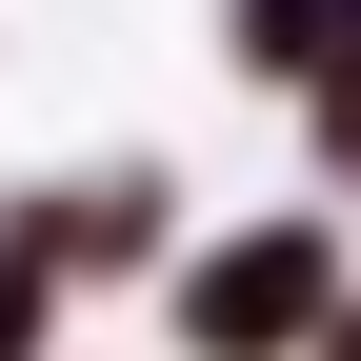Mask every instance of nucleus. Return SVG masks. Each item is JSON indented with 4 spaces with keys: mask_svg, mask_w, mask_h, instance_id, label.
I'll return each mask as SVG.
<instances>
[{
    "mask_svg": "<svg viewBox=\"0 0 361 361\" xmlns=\"http://www.w3.org/2000/svg\"><path fill=\"white\" fill-rule=\"evenodd\" d=\"M322 301H341L322 221H261V241H201V281H180V341H201V361H281V341H341Z\"/></svg>",
    "mask_w": 361,
    "mask_h": 361,
    "instance_id": "1",
    "label": "nucleus"
},
{
    "mask_svg": "<svg viewBox=\"0 0 361 361\" xmlns=\"http://www.w3.org/2000/svg\"><path fill=\"white\" fill-rule=\"evenodd\" d=\"M241 20V61H341V0H221Z\"/></svg>",
    "mask_w": 361,
    "mask_h": 361,
    "instance_id": "2",
    "label": "nucleus"
},
{
    "mask_svg": "<svg viewBox=\"0 0 361 361\" xmlns=\"http://www.w3.org/2000/svg\"><path fill=\"white\" fill-rule=\"evenodd\" d=\"M40 341V241H0V361Z\"/></svg>",
    "mask_w": 361,
    "mask_h": 361,
    "instance_id": "3",
    "label": "nucleus"
},
{
    "mask_svg": "<svg viewBox=\"0 0 361 361\" xmlns=\"http://www.w3.org/2000/svg\"><path fill=\"white\" fill-rule=\"evenodd\" d=\"M322 361H361V322H341V341H322Z\"/></svg>",
    "mask_w": 361,
    "mask_h": 361,
    "instance_id": "4",
    "label": "nucleus"
}]
</instances>
